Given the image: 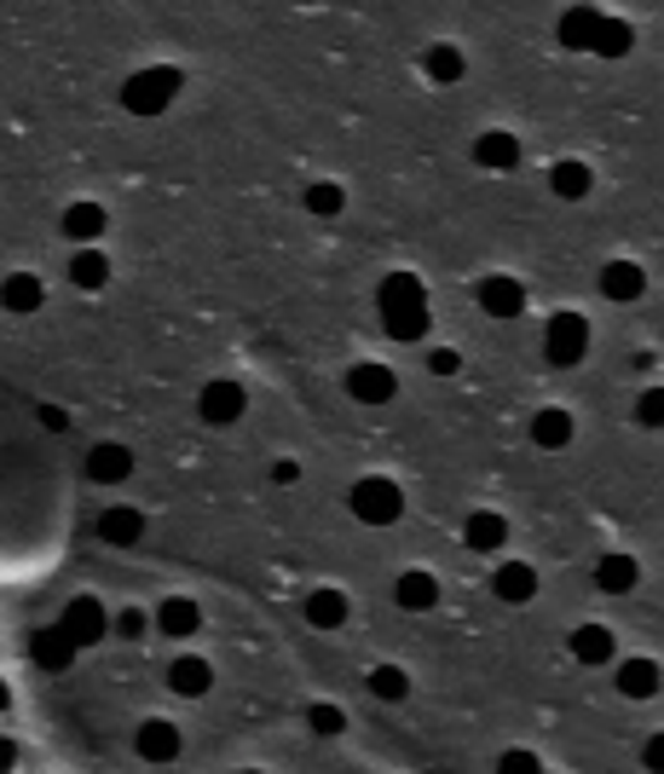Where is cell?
<instances>
[{
  "mask_svg": "<svg viewBox=\"0 0 664 774\" xmlns=\"http://www.w3.org/2000/svg\"><path fill=\"white\" fill-rule=\"evenodd\" d=\"M381 324H388V336L399 341H416L428 330V295H422V278L411 272H393L381 283Z\"/></svg>",
  "mask_w": 664,
  "mask_h": 774,
  "instance_id": "obj_1",
  "label": "cell"
},
{
  "mask_svg": "<svg viewBox=\"0 0 664 774\" xmlns=\"http://www.w3.org/2000/svg\"><path fill=\"white\" fill-rule=\"evenodd\" d=\"M174 98H179V70L151 64V70H139V75L122 81V105H128L133 116H163Z\"/></svg>",
  "mask_w": 664,
  "mask_h": 774,
  "instance_id": "obj_2",
  "label": "cell"
},
{
  "mask_svg": "<svg viewBox=\"0 0 664 774\" xmlns=\"http://www.w3.org/2000/svg\"><path fill=\"white\" fill-rule=\"evenodd\" d=\"M347 508H353L365 526H393L399 515H405V492H399L393 480H381V474H365V480L353 485Z\"/></svg>",
  "mask_w": 664,
  "mask_h": 774,
  "instance_id": "obj_3",
  "label": "cell"
},
{
  "mask_svg": "<svg viewBox=\"0 0 664 774\" xmlns=\"http://www.w3.org/2000/svg\"><path fill=\"white\" fill-rule=\"evenodd\" d=\"M583 353H590V324H583L578 313H555L549 330H543V359L567 371V364H578Z\"/></svg>",
  "mask_w": 664,
  "mask_h": 774,
  "instance_id": "obj_4",
  "label": "cell"
},
{
  "mask_svg": "<svg viewBox=\"0 0 664 774\" xmlns=\"http://www.w3.org/2000/svg\"><path fill=\"white\" fill-rule=\"evenodd\" d=\"M197 411H203V422H214V427L237 422V417L249 411V394H244V382H232V376L209 382V387H203V399H197Z\"/></svg>",
  "mask_w": 664,
  "mask_h": 774,
  "instance_id": "obj_5",
  "label": "cell"
},
{
  "mask_svg": "<svg viewBox=\"0 0 664 774\" xmlns=\"http://www.w3.org/2000/svg\"><path fill=\"white\" fill-rule=\"evenodd\" d=\"M58 630H64L75 647H93L98 636H105V607H98L93 596H75V601L64 607V619H58Z\"/></svg>",
  "mask_w": 664,
  "mask_h": 774,
  "instance_id": "obj_6",
  "label": "cell"
},
{
  "mask_svg": "<svg viewBox=\"0 0 664 774\" xmlns=\"http://www.w3.org/2000/svg\"><path fill=\"white\" fill-rule=\"evenodd\" d=\"M347 394L358 404H388L399 394V376L388 371V364H353V371H347Z\"/></svg>",
  "mask_w": 664,
  "mask_h": 774,
  "instance_id": "obj_7",
  "label": "cell"
},
{
  "mask_svg": "<svg viewBox=\"0 0 664 774\" xmlns=\"http://www.w3.org/2000/svg\"><path fill=\"white\" fill-rule=\"evenodd\" d=\"M58 226H64V237L75 243V249H93V237H105L110 220H105V209H98V202H70Z\"/></svg>",
  "mask_w": 664,
  "mask_h": 774,
  "instance_id": "obj_8",
  "label": "cell"
},
{
  "mask_svg": "<svg viewBox=\"0 0 664 774\" xmlns=\"http://www.w3.org/2000/svg\"><path fill=\"white\" fill-rule=\"evenodd\" d=\"M659 682H664V670H659L653 659H641V654L618 665V694H624V700H653Z\"/></svg>",
  "mask_w": 664,
  "mask_h": 774,
  "instance_id": "obj_9",
  "label": "cell"
},
{
  "mask_svg": "<svg viewBox=\"0 0 664 774\" xmlns=\"http://www.w3.org/2000/svg\"><path fill=\"white\" fill-rule=\"evenodd\" d=\"M641 290H648V272H641L636 260H607V267H601V295L607 301H636Z\"/></svg>",
  "mask_w": 664,
  "mask_h": 774,
  "instance_id": "obj_10",
  "label": "cell"
},
{
  "mask_svg": "<svg viewBox=\"0 0 664 774\" xmlns=\"http://www.w3.org/2000/svg\"><path fill=\"white\" fill-rule=\"evenodd\" d=\"M139 758H145V763H174L179 758V728L163 723V717L139 723Z\"/></svg>",
  "mask_w": 664,
  "mask_h": 774,
  "instance_id": "obj_11",
  "label": "cell"
},
{
  "mask_svg": "<svg viewBox=\"0 0 664 774\" xmlns=\"http://www.w3.org/2000/svg\"><path fill=\"white\" fill-rule=\"evenodd\" d=\"M601 24H607V12H595V7H572L567 17H560V40H567L572 52H595Z\"/></svg>",
  "mask_w": 664,
  "mask_h": 774,
  "instance_id": "obj_12",
  "label": "cell"
},
{
  "mask_svg": "<svg viewBox=\"0 0 664 774\" xmlns=\"http://www.w3.org/2000/svg\"><path fill=\"white\" fill-rule=\"evenodd\" d=\"M29 654H35V665H42V670H70L75 642L58 624H47V630H35V636H29Z\"/></svg>",
  "mask_w": 664,
  "mask_h": 774,
  "instance_id": "obj_13",
  "label": "cell"
},
{
  "mask_svg": "<svg viewBox=\"0 0 664 774\" xmlns=\"http://www.w3.org/2000/svg\"><path fill=\"white\" fill-rule=\"evenodd\" d=\"M393 601L405 607V613H428V607H439V578L434 573H399Z\"/></svg>",
  "mask_w": 664,
  "mask_h": 774,
  "instance_id": "obj_14",
  "label": "cell"
},
{
  "mask_svg": "<svg viewBox=\"0 0 664 774\" xmlns=\"http://www.w3.org/2000/svg\"><path fill=\"white\" fill-rule=\"evenodd\" d=\"M474 295H479V307H486L491 318H514L520 307H526V290H520L514 278H486Z\"/></svg>",
  "mask_w": 664,
  "mask_h": 774,
  "instance_id": "obj_15",
  "label": "cell"
},
{
  "mask_svg": "<svg viewBox=\"0 0 664 774\" xmlns=\"http://www.w3.org/2000/svg\"><path fill=\"white\" fill-rule=\"evenodd\" d=\"M502 538H509V520L491 515V508H479V515H469V526H462V543H469L474 555H491V549H502Z\"/></svg>",
  "mask_w": 664,
  "mask_h": 774,
  "instance_id": "obj_16",
  "label": "cell"
},
{
  "mask_svg": "<svg viewBox=\"0 0 664 774\" xmlns=\"http://www.w3.org/2000/svg\"><path fill=\"white\" fill-rule=\"evenodd\" d=\"M87 474H93L98 485L128 480V474H133V452H128V445H93V452H87Z\"/></svg>",
  "mask_w": 664,
  "mask_h": 774,
  "instance_id": "obj_17",
  "label": "cell"
},
{
  "mask_svg": "<svg viewBox=\"0 0 664 774\" xmlns=\"http://www.w3.org/2000/svg\"><path fill=\"white\" fill-rule=\"evenodd\" d=\"M168 688H174V694H186V700L209 694V688H214V670H209V659H197V654L174 659V665H168Z\"/></svg>",
  "mask_w": 664,
  "mask_h": 774,
  "instance_id": "obj_18",
  "label": "cell"
},
{
  "mask_svg": "<svg viewBox=\"0 0 664 774\" xmlns=\"http://www.w3.org/2000/svg\"><path fill=\"white\" fill-rule=\"evenodd\" d=\"M567 647L578 654V665H607V659L618 654V647H613V630H607V624H578Z\"/></svg>",
  "mask_w": 664,
  "mask_h": 774,
  "instance_id": "obj_19",
  "label": "cell"
},
{
  "mask_svg": "<svg viewBox=\"0 0 664 774\" xmlns=\"http://www.w3.org/2000/svg\"><path fill=\"white\" fill-rule=\"evenodd\" d=\"M491 589H497V601H532L537 596V573H532L526 561H502Z\"/></svg>",
  "mask_w": 664,
  "mask_h": 774,
  "instance_id": "obj_20",
  "label": "cell"
},
{
  "mask_svg": "<svg viewBox=\"0 0 664 774\" xmlns=\"http://www.w3.org/2000/svg\"><path fill=\"white\" fill-rule=\"evenodd\" d=\"M300 613H307V624H318V630H335V624H347V596H341V589H312Z\"/></svg>",
  "mask_w": 664,
  "mask_h": 774,
  "instance_id": "obj_21",
  "label": "cell"
},
{
  "mask_svg": "<svg viewBox=\"0 0 664 774\" xmlns=\"http://www.w3.org/2000/svg\"><path fill=\"white\" fill-rule=\"evenodd\" d=\"M42 301H47V290H42V278H29V272H12L7 290H0V307L7 313H35Z\"/></svg>",
  "mask_w": 664,
  "mask_h": 774,
  "instance_id": "obj_22",
  "label": "cell"
},
{
  "mask_svg": "<svg viewBox=\"0 0 664 774\" xmlns=\"http://www.w3.org/2000/svg\"><path fill=\"white\" fill-rule=\"evenodd\" d=\"M139 532H145V515L139 508H110V515H98V538L105 543H139Z\"/></svg>",
  "mask_w": 664,
  "mask_h": 774,
  "instance_id": "obj_23",
  "label": "cell"
},
{
  "mask_svg": "<svg viewBox=\"0 0 664 774\" xmlns=\"http://www.w3.org/2000/svg\"><path fill=\"white\" fill-rule=\"evenodd\" d=\"M474 162H479V168H514V162H520L514 133H479L474 139Z\"/></svg>",
  "mask_w": 664,
  "mask_h": 774,
  "instance_id": "obj_24",
  "label": "cell"
},
{
  "mask_svg": "<svg viewBox=\"0 0 664 774\" xmlns=\"http://www.w3.org/2000/svg\"><path fill=\"white\" fill-rule=\"evenodd\" d=\"M197 624H203V613H197L186 596H174V601L156 607V630H163V636H191Z\"/></svg>",
  "mask_w": 664,
  "mask_h": 774,
  "instance_id": "obj_25",
  "label": "cell"
},
{
  "mask_svg": "<svg viewBox=\"0 0 664 774\" xmlns=\"http://www.w3.org/2000/svg\"><path fill=\"white\" fill-rule=\"evenodd\" d=\"M532 439L543 445V452H560V445L572 439V417L555 411V404H549V411H537V417H532Z\"/></svg>",
  "mask_w": 664,
  "mask_h": 774,
  "instance_id": "obj_26",
  "label": "cell"
},
{
  "mask_svg": "<svg viewBox=\"0 0 664 774\" xmlns=\"http://www.w3.org/2000/svg\"><path fill=\"white\" fill-rule=\"evenodd\" d=\"M636 578H641V573H636V561H630V555H607V561L595 566V584L607 589V596H630Z\"/></svg>",
  "mask_w": 664,
  "mask_h": 774,
  "instance_id": "obj_27",
  "label": "cell"
},
{
  "mask_svg": "<svg viewBox=\"0 0 664 774\" xmlns=\"http://www.w3.org/2000/svg\"><path fill=\"white\" fill-rule=\"evenodd\" d=\"M549 186H555V197L583 202V197H590V168H583V162H555V168H549Z\"/></svg>",
  "mask_w": 664,
  "mask_h": 774,
  "instance_id": "obj_28",
  "label": "cell"
},
{
  "mask_svg": "<svg viewBox=\"0 0 664 774\" xmlns=\"http://www.w3.org/2000/svg\"><path fill=\"white\" fill-rule=\"evenodd\" d=\"M105 278H110V260L98 249H75L70 255V283H82V290H105Z\"/></svg>",
  "mask_w": 664,
  "mask_h": 774,
  "instance_id": "obj_29",
  "label": "cell"
},
{
  "mask_svg": "<svg viewBox=\"0 0 664 774\" xmlns=\"http://www.w3.org/2000/svg\"><path fill=\"white\" fill-rule=\"evenodd\" d=\"M630 24H624V17H607V24H601V35H595V52L601 58H624V52H630Z\"/></svg>",
  "mask_w": 664,
  "mask_h": 774,
  "instance_id": "obj_30",
  "label": "cell"
},
{
  "mask_svg": "<svg viewBox=\"0 0 664 774\" xmlns=\"http://www.w3.org/2000/svg\"><path fill=\"white\" fill-rule=\"evenodd\" d=\"M370 694L376 700H405L411 677H405V670H393V665H381V670H370Z\"/></svg>",
  "mask_w": 664,
  "mask_h": 774,
  "instance_id": "obj_31",
  "label": "cell"
},
{
  "mask_svg": "<svg viewBox=\"0 0 664 774\" xmlns=\"http://www.w3.org/2000/svg\"><path fill=\"white\" fill-rule=\"evenodd\" d=\"M307 723H312V735H347V711H341V705H312L307 711Z\"/></svg>",
  "mask_w": 664,
  "mask_h": 774,
  "instance_id": "obj_32",
  "label": "cell"
},
{
  "mask_svg": "<svg viewBox=\"0 0 664 774\" xmlns=\"http://www.w3.org/2000/svg\"><path fill=\"white\" fill-rule=\"evenodd\" d=\"M428 75H434V81H456V75H462V52H456V47H434V52H428Z\"/></svg>",
  "mask_w": 664,
  "mask_h": 774,
  "instance_id": "obj_33",
  "label": "cell"
},
{
  "mask_svg": "<svg viewBox=\"0 0 664 774\" xmlns=\"http://www.w3.org/2000/svg\"><path fill=\"white\" fill-rule=\"evenodd\" d=\"M636 422L641 427H664V387H648V394L636 399Z\"/></svg>",
  "mask_w": 664,
  "mask_h": 774,
  "instance_id": "obj_34",
  "label": "cell"
},
{
  "mask_svg": "<svg viewBox=\"0 0 664 774\" xmlns=\"http://www.w3.org/2000/svg\"><path fill=\"white\" fill-rule=\"evenodd\" d=\"M341 202H347V197H341V186H312V191H307V209L324 214V220L341 214Z\"/></svg>",
  "mask_w": 664,
  "mask_h": 774,
  "instance_id": "obj_35",
  "label": "cell"
},
{
  "mask_svg": "<svg viewBox=\"0 0 664 774\" xmlns=\"http://www.w3.org/2000/svg\"><path fill=\"white\" fill-rule=\"evenodd\" d=\"M497 774H543V769H537V758L526 746H514V751H502V758H497Z\"/></svg>",
  "mask_w": 664,
  "mask_h": 774,
  "instance_id": "obj_36",
  "label": "cell"
},
{
  "mask_svg": "<svg viewBox=\"0 0 664 774\" xmlns=\"http://www.w3.org/2000/svg\"><path fill=\"white\" fill-rule=\"evenodd\" d=\"M428 371H434V376H456V371H462V359H456L451 348H439V353L428 359Z\"/></svg>",
  "mask_w": 664,
  "mask_h": 774,
  "instance_id": "obj_37",
  "label": "cell"
},
{
  "mask_svg": "<svg viewBox=\"0 0 664 774\" xmlns=\"http://www.w3.org/2000/svg\"><path fill=\"white\" fill-rule=\"evenodd\" d=\"M641 763H648L653 774H664V735H653L648 746H641Z\"/></svg>",
  "mask_w": 664,
  "mask_h": 774,
  "instance_id": "obj_38",
  "label": "cell"
},
{
  "mask_svg": "<svg viewBox=\"0 0 664 774\" xmlns=\"http://www.w3.org/2000/svg\"><path fill=\"white\" fill-rule=\"evenodd\" d=\"M42 422L52 427V434H64V427H70V417H64V411H58V404H42Z\"/></svg>",
  "mask_w": 664,
  "mask_h": 774,
  "instance_id": "obj_39",
  "label": "cell"
},
{
  "mask_svg": "<svg viewBox=\"0 0 664 774\" xmlns=\"http://www.w3.org/2000/svg\"><path fill=\"white\" fill-rule=\"evenodd\" d=\"M151 619L145 613H122V619H116V630H122V636H139V630H145Z\"/></svg>",
  "mask_w": 664,
  "mask_h": 774,
  "instance_id": "obj_40",
  "label": "cell"
},
{
  "mask_svg": "<svg viewBox=\"0 0 664 774\" xmlns=\"http://www.w3.org/2000/svg\"><path fill=\"white\" fill-rule=\"evenodd\" d=\"M272 480H277V485H295V480H300V462H277Z\"/></svg>",
  "mask_w": 664,
  "mask_h": 774,
  "instance_id": "obj_41",
  "label": "cell"
},
{
  "mask_svg": "<svg viewBox=\"0 0 664 774\" xmlns=\"http://www.w3.org/2000/svg\"><path fill=\"white\" fill-rule=\"evenodd\" d=\"M12 763H17V746H12V740H0V774H7Z\"/></svg>",
  "mask_w": 664,
  "mask_h": 774,
  "instance_id": "obj_42",
  "label": "cell"
},
{
  "mask_svg": "<svg viewBox=\"0 0 664 774\" xmlns=\"http://www.w3.org/2000/svg\"><path fill=\"white\" fill-rule=\"evenodd\" d=\"M0 705H7V682H0Z\"/></svg>",
  "mask_w": 664,
  "mask_h": 774,
  "instance_id": "obj_43",
  "label": "cell"
},
{
  "mask_svg": "<svg viewBox=\"0 0 664 774\" xmlns=\"http://www.w3.org/2000/svg\"><path fill=\"white\" fill-rule=\"evenodd\" d=\"M249 774H254V769H249Z\"/></svg>",
  "mask_w": 664,
  "mask_h": 774,
  "instance_id": "obj_44",
  "label": "cell"
}]
</instances>
